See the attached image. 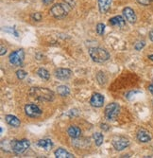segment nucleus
<instances>
[{
	"mask_svg": "<svg viewBox=\"0 0 153 158\" xmlns=\"http://www.w3.org/2000/svg\"><path fill=\"white\" fill-rule=\"evenodd\" d=\"M16 76H17V78L19 80H24L26 77V71H24V70H22V69H20V70H18L17 72H16Z\"/></svg>",
	"mask_w": 153,
	"mask_h": 158,
	"instance_id": "b1692460",
	"label": "nucleus"
},
{
	"mask_svg": "<svg viewBox=\"0 0 153 158\" xmlns=\"http://www.w3.org/2000/svg\"><path fill=\"white\" fill-rule=\"evenodd\" d=\"M5 120L9 125L14 127V128H18L21 124L20 120L15 116H12V114H7L5 117Z\"/></svg>",
	"mask_w": 153,
	"mask_h": 158,
	"instance_id": "dca6fc26",
	"label": "nucleus"
},
{
	"mask_svg": "<svg viewBox=\"0 0 153 158\" xmlns=\"http://www.w3.org/2000/svg\"><path fill=\"white\" fill-rule=\"evenodd\" d=\"M43 3L45 5H50L53 3V0H43Z\"/></svg>",
	"mask_w": 153,
	"mask_h": 158,
	"instance_id": "c756f323",
	"label": "nucleus"
},
{
	"mask_svg": "<svg viewBox=\"0 0 153 158\" xmlns=\"http://www.w3.org/2000/svg\"><path fill=\"white\" fill-rule=\"evenodd\" d=\"M10 146L12 151L16 154L24 153L30 146V142L27 139H22V140H13L10 143Z\"/></svg>",
	"mask_w": 153,
	"mask_h": 158,
	"instance_id": "20e7f679",
	"label": "nucleus"
},
{
	"mask_svg": "<svg viewBox=\"0 0 153 158\" xmlns=\"http://www.w3.org/2000/svg\"><path fill=\"white\" fill-rule=\"evenodd\" d=\"M37 74H38V76H39L41 79H43V80H45V81H48L49 78H50L49 72H48V71H47L46 69H45V68H39L38 71H37Z\"/></svg>",
	"mask_w": 153,
	"mask_h": 158,
	"instance_id": "aec40b11",
	"label": "nucleus"
},
{
	"mask_svg": "<svg viewBox=\"0 0 153 158\" xmlns=\"http://www.w3.org/2000/svg\"><path fill=\"white\" fill-rule=\"evenodd\" d=\"M67 134L71 138H79L81 135V130L78 126L72 125L67 129Z\"/></svg>",
	"mask_w": 153,
	"mask_h": 158,
	"instance_id": "ddd939ff",
	"label": "nucleus"
},
{
	"mask_svg": "<svg viewBox=\"0 0 153 158\" xmlns=\"http://www.w3.org/2000/svg\"><path fill=\"white\" fill-rule=\"evenodd\" d=\"M72 9V7L70 5H68L66 2L65 3H58V4H55L51 7L50 9V14L57 19H62L64 18L69 10Z\"/></svg>",
	"mask_w": 153,
	"mask_h": 158,
	"instance_id": "f03ea898",
	"label": "nucleus"
},
{
	"mask_svg": "<svg viewBox=\"0 0 153 158\" xmlns=\"http://www.w3.org/2000/svg\"><path fill=\"white\" fill-rule=\"evenodd\" d=\"M101 129H102V130L108 131V130H109V127H108L107 124H101Z\"/></svg>",
	"mask_w": 153,
	"mask_h": 158,
	"instance_id": "7c9ffc66",
	"label": "nucleus"
},
{
	"mask_svg": "<svg viewBox=\"0 0 153 158\" xmlns=\"http://www.w3.org/2000/svg\"><path fill=\"white\" fill-rule=\"evenodd\" d=\"M123 15H124L125 19L131 24L135 23L137 20V17H136V14H135L134 10L130 7H127L123 10Z\"/></svg>",
	"mask_w": 153,
	"mask_h": 158,
	"instance_id": "9b49d317",
	"label": "nucleus"
},
{
	"mask_svg": "<svg viewBox=\"0 0 153 158\" xmlns=\"http://www.w3.org/2000/svg\"><path fill=\"white\" fill-rule=\"evenodd\" d=\"M137 139L142 143H147L151 140V136H150V134L147 130L141 129V130H139L137 133Z\"/></svg>",
	"mask_w": 153,
	"mask_h": 158,
	"instance_id": "f8f14e48",
	"label": "nucleus"
},
{
	"mask_svg": "<svg viewBox=\"0 0 153 158\" xmlns=\"http://www.w3.org/2000/svg\"><path fill=\"white\" fill-rule=\"evenodd\" d=\"M119 112H120L119 104H117L116 102H113V103L108 104L105 107L104 114H105V118L108 120H115L119 114Z\"/></svg>",
	"mask_w": 153,
	"mask_h": 158,
	"instance_id": "39448f33",
	"label": "nucleus"
},
{
	"mask_svg": "<svg viewBox=\"0 0 153 158\" xmlns=\"http://www.w3.org/2000/svg\"><path fill=\"white\" fill-rule=\"evenodd\" d=\"M57 93L62 97H66L70 94V89H69L68 86L61 85V86H59V87H57Z\"/></svg>",
	"mask_w": 153,
	"mask_h": 158,
	"instance_id": "6ab92c4d",
	"label": "nucleus"
},
{
	"mask_svg": "<svg viewBox=\"0 0 153 158\" xmlns=\"http://www.w3.org/2000/svg\"><path fill=\"white\" fill-rule=\"evenodd\" d=\"M25 113L30 118H38L42 114V110L35 104H26L25 106Z\"/></svg>",
	"mask_w": 153,
	"mask_h": 158,
	"instance_id": "6e6552de",
	"label": "nucleus"
},
{
	"mask_svg": "<svg viewBox=\"0 0 153 158\" xmlns=\"http://www.w3.org/2000/svg\"><path fill=\"white\" fill-rule=\"evenodd\" d=\"M112 5V0H99V8L101 13H106Z\"/></svg>",
	"mask_w": 153,
	"mask_h": 158,
	"instance_id": "2eb2a0df",
	"label": "nucleus"
},
{
	"mask_svg": "<svg viewBox=\"0 0 153 158\" xmlns=\"http://www.w3.org/2000/svg\"><path fill=\"white\" fill-rule=\"evenodd\" d=\"M148 59H149V60H151V61H153V54L148 56Z\"/></svg>",
	"mask_w": 153,
	"mask_h": 158,
	"instance_id": "72a5a7b5",
	"label": "nucleus"
},
{
	"mask_svg": "<svg viewBox=\"0 0 153 158\" xmlns=\"http://www.w3.org/2000/svg\"><path fill=\"white\" fill-rule=\"evenodd\" d=\"M90 103L93 107L100 108L103 106V103H104V97L99 93H95L92 96Z\"/></svg>",
	"mask_w": 153,
	"mask_h": 158,
	"instance_id": "9d476101",
	"label": "nucleus"
},
{
	"mask_svg": "<svg viewBox=\"0 0 153 158\" xmlns=\"http://www.w3.org/2000/svg\"><path fill=\"white\" fill-rule=\"evenodd\" d=\"M137 2L144 6H148L151 2V0H137Z\"/></svg>",
	"mask_w": 153,
	"mask_h": 158,
	"instance_id": "bb28decb",
	"label": "nucleus"
},
{
	"mask_svg": "<svg viewBox=\"0 0 153 158\" xmlns=\"http://www.w3.org/2000/svg\"><path fill=\"white\" fill-rule=\"evenodd\" d=\"M5 31H8V32H10V33H13L15 36H18V33H17V31L14 30V28H10V27H6L5 30H4Z\"/></svg>",
	"mask_w": 153,
	"mask_h": 158,
	"instance_id": "cd10ccee",
	"label": "nucleus"
},
{
	"mask_svg": "<svg viewBox=\"0 0 153 158\" xmlns=\"http://www.w3.org/2000/svg\"><path fill=\"white\" fill-rule=\"evenodd\" d=\"M55 76L61 81H65L70 79L72 76V71L67 68H59L55 71Z\"/></svg>",
	"mask_w": 153,
	"mask_h": 158,
	"instance_id": "1a4fd4ad",
	"label": "nucleus"
},
{
	"mask_svg": "<svg viewBox=\"0 0 153 158\" xmlns=\"http://www.w3.org/2000/svg\"><path fill=\"white\" fill-rule=\"evenodd\" d=\"M37 145L40 148H43L48 151V150H51V148L53 147V142L50 139H41L37 142Z\"/></svg>",
	"mask_w": 153,
	"mask_h": 158,
	"instance_id": "f3484780",
	"label": "nucleus"
},
{
	"mask_svg": "<svg viewBox=\"0 0 153 158\" xmlns=\"http://www.w3.org/2000/svg\"><path fill=\"white\" fill-rule=\"evenodd\" d=\"M54 153H55V156H56L57 158H73L74 157V155L72 153L68 152L67 151H65V150H63L62 148L56 150Z\"/></svg>",
	"mask_w": 153,
	"mask_h": 158,
	"instance_id": "a211bd4d",
	"label": "nucleus"
},
{
	"mask_svg": "<svg viewBox=\"0 0 153 158\" xmlns=\"http://www.w3.org/2000/svg\"><path fill=\"white\" fill-rule=\"evenodd\" d=\"M104 31H105V25L102 23H99L96 26V32L99 33V35L102 36L104 34Z\"/></svg>",
	"mask_w": 153,
	"mask_h": 158,
	"instance_id": "5701e85b",
	"label": "nucleus"
},
{
	"mask_svg": "<svg viewBox=\"0 0 153 158\" xmlns=\"http://www.w3.org/2000/svg\"><path fill=\"white\" fill-rule=\"evenodd\" d=\"M30 95L40 102H52L55 98L53 91L46 87H32L30 90Z\"/></svg>",
	"mask_w": 153,
	"mask_h": 158,
	"instance_id": "f257e3e1",
	"label": "nucleus"
},
{
	"mask_svg": "<svg viewBox=\"0 0 153 158\" xmlns=\"http://www.w3.org/2000/svg\"><path fill=\"white\" fill-rule=\"evenodd\" d=\"M145 42H137L136 44L134 45V48L136 50H141L144 47H145Z\"/></svg>",
	"mask_w": 153,
	"mask_h": 158,
	"instance_id": "a878e982",
	"label": "nucleus"
},
{
	"mask_svg": "<svg viewBox=\"0 0 153 158\" xmlns=\"http://www.w3.org/2000/svg\"><path fill=\"white\" fill-rule=\"evenodd\" d=\"M151 1H153V0H151Z\"/></svg>",
	"mask_w": 153,
	"mask_h": 158,
	"instance_id": "f704fd0d",
	"label": "nucleus"
},
{
	"mask_svg": "<svg viewBox=\"0 0 153 158\" xmlns=\"http://www.w3.org/2000/svg\"><path fill=\"white\" fill-rule=\"evenodd\" d=\"M89 54L94 62L99 64L108 61L110 58L109 52L101 48H91L89 49Z\"/></svg>",
	"mask_w": 153,
	"mask_h": 158,
	"instance_id": "7ed1b4c3",
	"label": "nucleus"
},
{
	"mask_svg": "<svg viewBox=\"0 0 153 158\" xmlns=\"http://www.w3.org/2000/svg\"><path fill=\"white\" fill-rule=\"evenodd\" d=\"M148 90L150 91V93L153 95V84H150L149 86H148Z\"/></svg>",
	"mask_w": 153,
	"mask_h": 158,
	"instance_id": "473e14b6",
	"label": "nucleus"
},
{
	"mask_svg": "<svg viewBox=\"0 0 153 158\" xmlns=\"http://www.w3.org/2000/svg\"><path fill=\"white\" fill-rule=\"evenodd\" d=\"M113 146L116 151H123L130 146V140L124 136H117L113 140Z\"/></svg>",
	"mask_w": 153,
	"mask_h": 158,
	"instance_id": "0eeeda50",
	"label": "nucleus"
},
{
	"mask_svg": "<svg viewBox=\"0 0 153 158\" xmlns=\"http://www.w3.org/2000/svg\"><path fill=\"white\" fill-rule=\"evenodd\" d=\"M24 58H25V52H24V50L23 49H18V50L13 51L10 55L9 61H10V63L12 65H14V66H20L23 64Z\"/></svg>",
	"mask_w": 153,
	"mask_h": 158,
	"instance_id": "423d86ee",
	"label": "nucleus"
},
{
	"mask_svg": "<svg viewBox=\"0 0 153 158\" xmlns=\"http://www.w3.org/2000/svg\"><path fill=\"white\" fill-rule=\"evenodd\" d=\"M149 39L153 42V30H151L149 32Z\"/></svg>",
	"mask_w": 153,
	"mask_h": 158,
	"instance_id": "2f4dec72",
	"label": "nucleus"
},
{
	"mask_svg": "<svg viewBox=\"0 0 153 158\" xmlns=\"http://www.w3.org/2000/svg\"><path fill=\"white\" fill-rule=\"evenodd\" d=\"M93 137H94V140H95V143L96 146H101L102 143L104 141V136L102 134L100 133H95L93 135Z\"/></svg>",
	"mask_w": 153,
	"mask_h": 158,
	"instance_id": "412c9836",
	"label": "nucleus"
},
{
	"mask_svg": "<svg viewBox=\"0 0 153 158\" xmlns=\"http://www.w3.org/2000/svg\"><path fill=\"white\" fill-rule=\"evenodd\" d=\"M31 18L34 21H41L42 20V14L40 12H34L31 14Z\"/></svg>",
	"mask_w": 153,
	"mask_h": 158,
	"instance_id": "393cba45",
	"label": "nucleus"
},
{
	"mask_svg": "<svg viewBox=\"0 0 153 158\" xmlns=\"http://www.w3.org/2000/svg\"><path fill=\"white\" fill-rule=\"evenodd\" d=\"M96 80H97V81H99V83L100 85H104L107 82V76L105 75L104 72L99 71V72L97 73V75H96Z\"/></svg>",
	"mask_w": 153,
	"mask_h": 158,
	"instance_id": "4be33fe9",
	"label": "nucleus"
},
{
	"mask_svg": "<svg viewBox=\"0 0 153 158\" xmlns=\"http://www.w3.org/2000/svg\"><path fill=\"white\" fill-rule=\"evenodd\" d=\"M7 52V49L6 48H4V46H1V52H0V55L1 56H4Z\"/></svg>",
	"mask_w": 153,
	"mask_h": 158,
	"instance_id": "c85d7f7f",
	"label": "nucleus"
},
{
	"mask_svg": "<svg viewBox=\"0 0 153 158\" xmlns=\"http://www.w3.org/2000/svg\"><path fill=\"white\" fill-rule=\"evenodd\" d=\"M109 23H110V25L115 26V27H125V25H126V21H125V19L122 16H119V15L111 18Z\"/></svg>",
	"mask_w": 153,
	"mask_h": 158,
	"instance_id": "4468645a",
	"label": "nucleus"
}]
</instances>
